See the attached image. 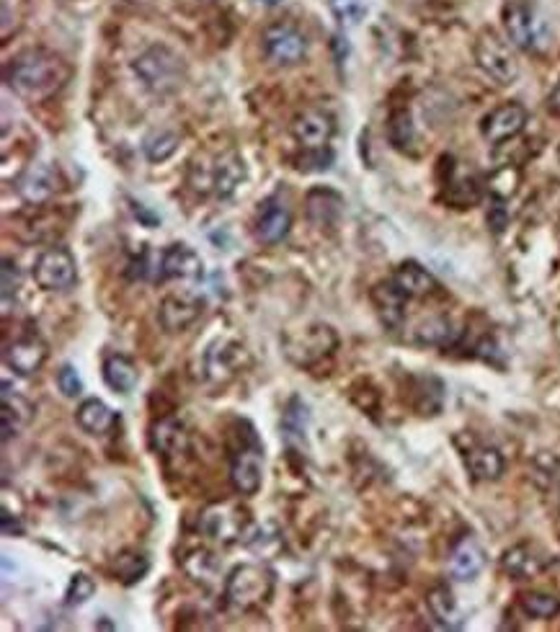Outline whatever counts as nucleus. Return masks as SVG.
<instances>
[{"label":"nucleus","instance_id":"nucleus-1","mask_svg":"<svg viewBox=\"0 0 560 632\" xmlns=\"http://www.w3.org/2000/svg\"><path fill=\"white\" fill-rule=\"evenodd\" d=\"M70 80L68 62L47 50H26L13 57L6 68V83L26 101H44L55 96Z\"/></svg>","mask_w":560,"mask_h":632},{"label":"nucleus","instance_id":"nucleus-2","mask_svg":"<svg viewBox=\"0 0 560 632\" xmlns=\"http://www.w3.org/2000/svg\"><path fill=\"white\" fill-rule=\"evenodd\" d=\"M274 586H277V576L269 565L240 563L225 578V599L230 607L251 612L271 602Z\"/></svg>","mask_w":560,"mask_h":632},{"label":"nucleus","instance_id":"nucleus-3","mask_svg":"<svg viewBox=\"0 0 560 632\" xmlns=\"http://www.w3.org/2000/svg\"><path fill=\"white\" fill-rule=\"evenodd\" d=\"M132 73L137 75L142 88L166 96L184 83L186 65L176 52L168 50L166 44H153L132 62Z\"/></svg>","mask_w":560,"mask_h":632},{"label":"nucleus","instance_id":"nucleus-4","mask_svg":"<svg viewBox=\"0 0 560 632\" xmlns=\"http://www.w3.org/2000/svg\"><path fill=\"white\" fill-rule=\"evenodd\" d=\"M282 349L290 362H295L302 369H313L326 356L339 349V333L333 331L326 323H313V326L302 328V331H290L284 336Z\"/></svg>","mask_w":560,"mask_h":632},{"label":"nucleus","instance_id":"nucleus-5","mask_svg":"<svg viewBox=\"0 0 560 632\" xmlns=\"http://www.w3.org/2000/svg\"><path fill=\"white\" fill-rule=\"evenodd\" d=\"M199 532L215 545L228 547L246 540L251 532V519L248 511L235 501H217L199 514Z\"/></svg>","mask_w":560,"mask_h":632},{"label":"nucleus","instance_id":"nucleus-6","mask_svg":"<svg viewBox=\"0 0 560 632\" xmlns=\"http://www.w3.org/2000/svg\"><path fill=\"white\" fill-rule=\"evenodd\" d=\"M475 62L488 78H493L501 86L514 83L519 75V62L511 47L491 29L480 31L478 39H475Z\"/></svg>","mask_w":560,"mask_h":632},{"label":"nucleus","instance_id":"nucleus-7","mask_svg":"<svg viewBox=\"0 0 560 632\" xmlns=\"http://www.w3.org/2000/svg\"><path fill=\"white\" fill-rule=\"evenodd\" d=\"M261 50L264 57L279 68H292L308 55V39L297 26L279 21V24L266 26L261 34Z\"/></svg>","mask_w":560,"mask_h":632},{"label":"nucleus","instance_id":"nucleus-8","mask_svg":"<svg viewBox=\"0 0 560 632\" xmlns=\"http://www.w3.org/2000/svg\"><path fill=\"white\" fill-rule=\"evenodd\" d=\"M34 282L44 289V292H62L75 284L78 277V264H75V256L62 246H52L47 251L39 253V258L34 261Z\"/></svg>","mask_w":560,"mask_h":632},{"label":"nucleus","instance_id":"nucleus-9","mask_svg":"<svg viewBox=\"0 0 560 632\" xmlns=\"http://www.w3.org/2000/svg\"><path fill=\"white\" fill-rule=\"evenodd\" d=\"M248 354L246 349L230 338H220L210 349L204 351V377L215 385H225V382L235 380L238 372L246 367Z\"/></svg>","mask_w":560,"mask_h":632},{"label":"nucleus","instance_id":"nucleus-10","mask_svg":"<svg viewBox=\"0 0 560 632\" xmlns=\"http://www.w3.org/2000/svg\"><path fill=\"white\" fill-rule=\"evenodd\" d=\"M47 356H50V349L42 338L37 333H26V336L16 338L13 344H6L3 362L19 377H34L44 367Z\"/></svg>","mask_w":560,"mask_h":632},{"label":"nucleus","instance_id":"nucleus-11","mask_svg":"<svg viewBox=\"0 0 560 632\" xmlns=\"http://www.w3.org/2000/svg\"><path fill=\"white\" fill-rule=\"evenodd\" d=\"M230 483L240 496H256L264 483V452L256 444L240 447L230 462Z\"/></svg>","mask_w":560,"mask_h":632},{"label":"nucleus","instance_id":"nucleus-12","mask_svg":"<svg viewBox=\"0 0 560 632\" xmlns=\"http://www.w3.org/2000/svg\"><path fill=\"white\" fill-rule=\"evenodd\" d=\"M504 29L509 42L517 44L519 50H535L540 42V26L527 0H506Z\"/></svg>","mask_w":560,"mask_h":632},{"label":"nucleus","instance_id":"nucleus-13","mask_svg":"<svg viewBox=\"0 0 560 632\" xmlns=\"http://www.w3.org/2000/svg\"><path fill=\"white\" fill-rule=\"evenodd\" d=\"M527 124V109L522 104H504L499 109H493L483 122H480V135L491 145H501V142L517 137Z\"/></svg>","mask_w":560,"mask_h":632},{"label":"nucleus","instance_id":"nucleus-14","mask_svg":"<svg viewBox=\"0 0 560 632\" xmlns=\"http://www.w3.org/2000/svg\"><path fill=\"white\" fill-rule=\"evenodd\" d=\"M204 302L189 295H168L158 307V323L166 333H184L202 318Z\"/></svg>","mask_w":560,"mask_h":632},{"label":"nucleus","instance_id":"nucleus-15","mask_svg":"<svg viewBox=\"0 0 560 632\" xmlns=\"http://www.w3.org/2000/svg\"><path fill=\"white\" fill-rule=\"evenodd\" d=\"M243 181H246V166L235 150H225L207 171V189L215 191L217 199L233 197Z\"/></svg>","mask_w":560,"mask_h":632},{"label":"nucleus","instance_id":"nucleus-16","mask_svg":"<svg viewBox=\"0 0 560 632\" xmlns=\"http://www.w3.org/2000/svg\"><path fill=\"white\" fill-rule=\"evenodd\" d=\"M333 132H336V122L328 111L323 109H308L302 111L300 117L292 124V135L300 142L305 150L328 148Z\"/></svg>","mask_w":560,"mask_h":632},{"label":"nucleus","instance_id":"nucleus-17","mask_svg":"<svg viewBox=\"0 0 560 632\" xmlns=\"http://www.w3.org/2000/svg\"><path fill=\"white\" fill-rule=\"evenodd\" d=\"M406 302L408 297L395 287V282H380L372 289V305L377 310V318L382 320V326L388 331H398L406 320Z\"/></svg>","mask_w":560,"mask_h":632},{"label":"nucleus","instance_id":"nucleus-18","mask_svg":"<svg viewBox=\"0 0 560 632\" xmlns=\"http://www.w3.org/2000/svg\"><path fill=\"white\" fill-rule=\"evenodd\" d=\"M150 444L163 457L184 455L186 447H189V434H186L184 421L176 416L158 418L153 429H150Z\"/></svg>","mask_w":560,"mask_h":632},{"label":"nucleus","instance_id":"nucleus-19","mask_svg":"<svg viewBox=\"0 0 560 632\" xmlns=\"http://www.w3.org/2000/svg\"><path fill=\"white\" fill-rule=\"evenodd\" d=\"M160 274L166 279H202L204 264L194 248L176 243L160 258Z\"/></svg>","mask_w":560,"mask_h":632},{"label":"nucleus","instance_id":"nucleus-20","mask_svg":"<svg viewBox=\"0 0 560 632\" xmlns=\"http://www.w3.org/2000/svg\"><path fill=\"white\" fill-rule=\"evenodd\" d=\"M501 565L504 571L509 573L511 578H535L537 573L545 571L548 565V558L540 553V547L530 545V542H522V545H514L511 550H506L504 558H501Z\"/></svg>","mask_w":560,"mask_h":632},{"label":"nucleus","instance_id":"nucleus-21","mask_svg":"<svg viewBox=\"0 0 560 632\" xmlns=\"http://www.w3.org/2000/svg\"><path fill=\"white\" fill-rule=\"evenodd\" d=\"M290 228V209L284 207L282 202H266L264 209L259 212V220H256V238L266 243V246H277V243L287 238Z\"/></svg>","mask_w":560,"mask_h":632},{"label":"nucleus","instance_id":"nucleus-22","mask_svg":"<svg viewBox=\"0 0 560 632\" xmlns=\"http://www.w3.org/2000/svg\"><path fill=\"white\" fill-rule=\"evenodd\" d=\"M393 282L408 300H424V297L434 295L439 289L437 279L431 277L424 266L413 264V261H406V264H400L398 269H395Z\"/></svg>","mask_w":560,"mask_h":632},{"label":"nucleus","instance_id":"nucleus-23","mask_svg":"<svg viewBox=\"0 0 560 632\" xmlns=\"http://www.w3.org/2000/svg\"><path fill=\"white\" fill-rule=\"evenodd\" d=\"M75 424L91 436H104L117 426V413L101 398H86L75 411Z\"/></svg>","mask_w":560,"mask_h":632},{"label":"nucleus","instance_id":"nucleus-24","mask_svg":"<svg viewBox=\"0 0 560 632\" xmlns=\"http://www.w3.org/2000/svg\"><path fill=\"white\" fill-rule=\"evenodd\" d=\"M34 416V405L19 393H11V385L3 382V413H0V421H3V442H11V436L19 434V429H24L26 424Z\"/></svg>","mask_w":560,"mask_h":632},{"label":"nucleus","instance_id":"nucleus-25","mask_svg":"<svg viewBox=\"0 0 560 632\" xmlns=\"http://www.w3.org/2000/svg\"><path fill=\"white\" fill-rule=\"evenodd\" d=\"M483 568H486V553H483V547H480L473 537H465V540L452 550V578H457V581H473V578L480 576Z\"/></svg>","mask_w":560,"mask_h":632},{"label":"nucleus","instance_id":"nucleus-26","mask_svg":"<svg viewBox=\"0 0 560 632\" xmlns=\"http://www.w3.org/2000/svg\"><path fill=\"white\" fill-rule=\"evenodd\" d=\"M101 372H104V382L114 393L130 395L137 387V382H140V372H137L135 362L124 354L106 356Z\"/></svg>","mask_w":560,"mask_h":632},{"label":"nucleus","instance_id":"nucleus-27","mask_svg":"<svg viewBox=\"0 0 560 632\" xmlns=\"http://www.w3.org/2000/svg\"><path fill=\"white\" fill-rule=\"evenodd\" d=\"M465 465H468L470 475L475 480H499L504 475L506 462L499 449L480 444V447H473L465 455Z\"/></svg>","mask_w":560,"mask_h":632},{"label":"nucleus","instance_id":"nucleus-28","mask_svg":"<svg viewBox=\"0 0 560 632\" xmlns=\"http://www.w3.org/2000/svg\"><path fill=\"white\" fill-rule=\"evenodd\" d=\"M341 197L336 191L331 189H313L305 199V209H308V217L313 225H320V228H328L333 222L339 220L341 215Z\"/></svg>","mask_w":560,"mask_h":632},{"label":"nucleus","instance_id":"nucleus-29","mask_svg":"<svg viewBox=\"0 0 560 632\" xmlns=\"http://www.w3.org/2000/svg\"><path fill=\"white\" fill-rule=\"evenodd\" d=\"M460 331H455L450 318L444 315H431V318L421 320L416 331H413V341L424 346H450L455 344Z\"/></svg>","mask_w":560,"mask_h":632},{"label":"nucleus","instance_id":"nucleus-30","mask_svg":"<svg viewBox=\"0 0 560 632\" xmlns=\"http://www.w3.org/2000/svg\"><path fill=\"white\" fill-rule=\"evenodd\" d=\"M426 604H429L431 617H434V620H437L442 627H450V630L462 627L460 607H457L455 596H452V591L447 589V586L431 589L429 596H426Z\"/></svg>","mask_w":560,"mask_h":632},{"label":"nucleus","instance_id":"nucleus-31","mask_svg":"<svg viewBox=\"0 0 560 632\" xmlns=\"http://www.w3.org/2000/svg\"><path fill=\"white\" fill-rule=\"evenodd\" d=\"M305 424H308V408H305V403L300 398H292L282 418L284 442L290 444V447L292 444L305 447Z\"/></svg>","mask_w":560,"mask_h":632},{"label":"nucleus","instance_id":"nucleus-32","mask_svg":"<svg viewBox=\"0 0 560 632\" xmlns=\"http://www.w3.org/2000/svg\"><path fill=\"white\" fill-rule=\"evenodd\" d=\"M150 571V560L145 553H137V550H124L114 558V576L122 583L132 586V583L142 581Z\"/></svg>","mask_w":560,"mask_h":632},{"label":"nucleus","instance_id":"nucleus-33","mask_svg":"<svg viewBox=\"0 0 560 632\" xmlns=\"http://www.w3.org/2000/svg\"><path fill=\"white\" fill-rule=\"evenodd\" d=\"M524 614L527 617H535V620H553L555 614L560 612V599L553 594H545V591H527L519 599Z\"/></svg>","mask_w":560,"mask_h":632},{"label":"nucleus","instance_id":"nucleus-34","mask_svg":"<svg viewBox=\"0 0 560 632\" xmlns=\"http://www.w3.org/2000/svg\"><path fill=\"white\" fill-rule=\"evenodd\" d=\"M142 150H145V158H148L150 163H163V160H168L176 150H179V135L166 132V129H163V132H155V135H150L148 140H145Z\"/></svg>","mask_w":560,"mask_h":632},{"label":"nucleus","instance_id":"nucleus-35","mask_svg":"<svg viewBox=\"0 0 560 632\" xmlns=\"http://www.w3.org/2000/svg\"><path fill=\"white\" fill-rule=\"evenodd\" d=\"M93 594H96V581L88 573H75L68 583V591H65V604L83 607V604L91 602Z\"/></svg>","mask_w":560,"mask_h":632},{"label":"nucleus","instance_id":"nucleus-36","mask_svg":"<svg viewBox=\"0 0 560 632\" xmlns=\"http://www.w3.org/2000/svg\"><path fill=\"white\" fill-rule=\"evenodd\" d=\"M328 6L341 26L359 24L367 13V0H328Z\"/></svg>","mask_w":560,"mask_h":632},{"label":"nucleus","instance_id":"nucleus-37","mask_svg":"<svg viewBox=\"0 0 560 632\" xmlns=\"http://www.w3.org/2000/svg\"><path fill=\"white\" fill-rule=\"evenodd\" d=\"M186 573L191 578H197V581H210L212 576H217V560L215 555L207 553V550H197V553H191V558L184 563Z\"/></svg>","mask_w":560,"mask_h":632},{"label":"nucleus","instance_id":"nucleus-38","mask_svg":"<svg viewBox=\"0 0 560 632\" xmlns=\"http://www.w3.org/2000/svg\"><path fill=\"white\" fill-rule=\"evenodd\" d=\"M55 181H52V173L50 171H31L29 178L24 181V194L26 199L31 202H42V199L52 197L55 194Z\"/></svg>","mask_w":560,"mask_h":632},{"label":"nucleus","instance_id":"nucleus-39","mask_svg":"<svg viewBox=\"0 0 560 632\" xmlns=\"http://www.w3.org/2000/svg\"><path fill=\"white\" fill-rule=\"evenodd\" d=\"M390 142H393L398 150H406L413 142V122L408 117L406 111H395L390 117V127H388Z\"/></svg>","mask_w":560,"mask_h":632},{"label":"nucleus","instance_id":"nucleus-40","mask_svg":"<svg viewBox=\"0 0 560 632\" xmlns=\"http://www.w3.org/2000/svg\"><path fill=\"white\" fill-rule=\"evenodd\" d=\"M57 387L65 398H78L83 393V382H80L78 369L73 364H62L60 372H57Z\"/></svg>","mask_w":560,"mask_h":632},{"label":"nucleus","instance_id":"nucleus-41","mask_svg":"<svg viewBox=\"0 0 560 632\" xmlns=\"http://www.w3.org/2000/svg\"><path fill=\"white\" fill-rule=\"evenodd\" d=\"M333 163V153L328 148H315L300 158V171H328Z\"/></svg>","mask_w":560,"mask_h":632},{"label":"nucleus","instance_id":"nucleus-42","mask_svg":"<svg viewBox=\"0 0 560 632\" xmlns=\"http://www.w3.org/2000/svg\"><path fill=\"white\" fill-rule=\"evenodd\" d=\"M21 287V274L19 266L13 264L11 258L3 261V300H11V295H16V289Z\"/></svg>","mask_w":560,"mask_h":632},{"label":"nucleus","instance_id":"nucleus-43","mask_svg":"<svg viewBox=\"0 0 560 632\" xmlns=\"http://www.w3.org/2000/svg\"><path fill=\"white\" fill-rule=\"evenodd\" d=\"M0 524H3V534H6V537H21V534H24V524H21L16 516L8 514V511H3Z\"/></svg>","mask_w":560,"mask_h":632},{"label":"nucleus","instance_id":"nucleus-44","mask_svg":"<svg viewBox=\"0 0 560 632\" xmlns=\"http://www.w3.org/2000/svg\"><path fill=\"white\" fill-rule=\"evenodd\" d=\"M553 109L560 111V86H558V91L553 93Z\"/></svg>","mask_w":560,"mask_h":632},{"label":"nucleus","instance_id":"nucleus-45","mask_svg":"<svg viewBox=\"0 0 560 632\" xmlns=\"http://www.w3.org/2000/svg\"><path fill=\"white\" fill-rule=\"evenodd\" d=\"M261 3H266V6H277L279 0H261Z\"/></svg>","mask_w":560,"mask_h":632}]
</instances>
